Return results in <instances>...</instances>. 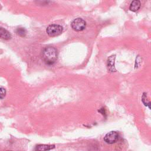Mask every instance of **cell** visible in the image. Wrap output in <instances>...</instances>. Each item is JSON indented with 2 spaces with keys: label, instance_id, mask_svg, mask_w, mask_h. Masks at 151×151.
<instances>
[{
  "label": "cell",
  "instance_id": "cell-6",
  "mask_svg": "<svg viewBox=\"0 0 151 151\" xmlns=\"http://www.w3.org/2000/svg\"><path fill=\"white\" fill-rule=\"evenodd\" d=\"M115 56H112L109 57L107 59V69H108V70L110 72H116V69L115 67Z\"/></svg>",
  "mask_w": 151,
  "mask_h": 151
},
{
  "label": "cell",
  "instance_id": "cell-5",
  "mask_svg": "<svg viewBox=\"0 0 151 151\" xmlns=\"http://www.w3.org/2000/svg\"><path fill=\"white\" fill-rule=\"evenodd\" d=\"M55 147L54 145L40 144L37 145L34 148V151H49Z\"/></svg>",
  "mask_w": 151,
  "mask_h": 151
},
{
  "label": "cell",
  "instance_id": "cell-2",
  "mask_svg": "<svg viewBox=\"0 0 151 151\" xmlns=\"http://www.w3.org/2000/svg\"><path fill=\"white\" fill-rule=\"evenodd\" d=\"M63 30V28L62 26L57 24H52L47 27L46 32L49 36L55 37L60 35Z\"/></svg>",
  "mask_w": 151,
  "mask_h": 151
},
{
  "label": "cell",
  "instance_id": "cell-11",
  "mask_svg": "<svg viewBox=\"0 0 151 151\" xmlns=\"http://www.w3.org/2000/svg\"><path fill=\"white\" fill-rule=\"evenodd\" d=\"M6 90L3 87H0V99H3L6 97Z\"/></svg>",
  "mask_w": 151,
  "mask_h": 151
},
{
  "label": "cell",
  "instance_id": "cell-9",
  "mask_svg": "<svg viewBox=\"0 0 151 151\" xmlns=\"http://www.w3.org/2000/svg\"><path fill=\"white\" fill-rule=\"evenodd\" d=\"M146 94H146V93H143V96H142V100L143 104H144L145 106L149 107V108L150 109V102L149 100H147V95H146Z\"/></svg>",
  "mask_w": 151,
  "mask_h": 151
},
{
  "label": "cell",
  "instance_id": "cell-8",
  "mask_svg": "<svg viewBox=\"0 0 151 151\" xmlns=\"http://www.w3.org/2000/svg\"><path fill=\"white\" fill-rule=\"evenodd\" d=\"M0 38L4 40H10L11 38V35L7 30L0 27Z\"/></svg>",
  "mask_w": 151,
  "mask_h": 151
},
{
  "label": "cell",
  "instance_id": "cell-3",
  "mask_svg": "<svg viewBox=\"0 0 151 151\" xmlns=\"http://www.w3.org/2000/svg\"><path fill=\"white\" fill-rule=\"evenodd\" d=\"M72 28L76 31H81L84 30L86 26V21L81 18H77L74 19L72 24Z\"/></svg>",
  "mask_w": 151,
  "mask_h": 151
},
{
  "label": "cell",
  "instance_id": "cell-7",
  "mask_svg": "<svg viewBox=\"0 0 151 151\" xmlns=\"http://www.w3.org/2000/svg\"><path fill=\"white\" fill-rule=\"evenodd\" d=\"M141 6V3L140 1H138V0H135V1H133L130 5L129 9L130 11L136 12L138 11Z\"/></svg>",
  "mask_w": 151,
  "mask_h": 151
},
{
  "label": "cell",
  "instance_id": "cell-1",
  "mask_svg": "<svg viewBox=\"0 0 151 151\" xmlns=\"http://www.w3.org/2000/svg\"><path fill=\"white\" fill-rule=\"evenodd\" d=\"M58 52L56 48L49 46L46 47L42 52V57L43 60L49 65L53 64L57 59Z\"/></svg>",
  "mask_w": 151,
  "mask_h": 151
},
{
  "label": "cell",
  "instance_id": "cell-10",
  "mask_svg": "<svg viewBox=\"0 0 151 151\" xmlns=\"http://www.w3.org/2000/svg\"><path fill=\"white\" fill-rule=\"evenodd\" d=\"M16 33L21 37H25L27 33V31L24 28H18L16 30Z\"/></svg>",
  "mask_w": 151,
  "mask_h": 151
},
{
  "label": "cell",
  "instance_id": "cell-12",
  "mask_svg": "<svg viewBox=\"0 0 151 151\" xmlns=\"http://www.w3.org/2000/svg\"><path fill=\"white\" fill-rule=\"evenodd\" d=\"M7 151H12V150H7Z\"/></svg>",
  "mask_w": 151,
  "mask_h": 151
},
{
  "label": "cell",
  "instance_id": "cell-4",
  "mask_svg": "<svg viewBox=\"0 0 151 151\" xmlns=\"http://www.w3.org/2000/svg\"><path fill=\"white\" fill-rule=\"evenodd\" d=\"M119 134L115 131H111L107 133L104 137V140L109 144H113L117 141Z\"/></svg>",
  "mask_w": 151,
  "mask_h": 151
}]
</instances>
